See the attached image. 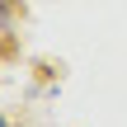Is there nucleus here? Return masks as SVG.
<instances>
[{"label": "nucleus", "mask_w": 127, "mask_h": 127, "mask_svg": "<svg viewBox=\"0 0 127 127\" xmlns=\"http://www.w3.org/2000/svg\"><path fill=\"white\" fill-rule=\"evenodd\" d=\"M0 127H5V118H0Z\"/></svg>", "instance_id": "f257e3e1"}]
</instances>
